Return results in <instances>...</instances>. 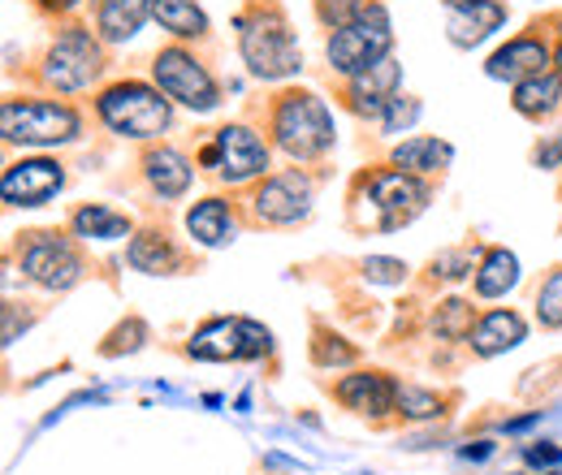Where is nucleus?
Returning a JSON list of instances; mask_svg holds the SVG:
<instances>
[{"instance_id": "f257e3e1", "label": "nucleus", "mask_w": 562, "mask_h": 475, "mask_svg": "<svg viewBox=\"0 0 562 475\" xmlns=\"http://www.w3.org/2000/svg\"><path fill=\"white\" fill-rule=\"evenodd\" d=\"M234 31H238V53L251 69V78L260 82H285L303 69V53H299V39L285 22V13L273 4H256L247 13L234 18Z\"/></svg>"}, {"instance_id": "f03ea898", "label": "nucleus", "mask_w": 562, "mask_h": 475, "mask_svg": "<svg viewBox=\"0 0 562 475\" xmlns=\"http://www.w3.org/2000/svg\"><path fill=\"white\" fill-rule=\"evenodd\" d=\"M269 135L278 143L281 156H290L294 165H312L334 147V113L316 91H281L269 109Z\"/></svg>"}, {"instance_id": "7ed1b4c3", "label": "nucleus", "mask_w": 562, "mask_h": 475, "mask_svg": "<svg viewBox=\"0 0 562 475\" xmlns=\"http://www.w3.org/2000/svg\"><path fill=\"white\" fill-rule=\"evenodd\" d=\"M95 113L100 122L113 131L117 138H135V143H151L173 126V104L160 87H147V82H113L95 95Z\"/></svg>"}, {"instance_id": "20e7f679", "label": "nucleus", "mask_w": 562, "mask_h": 475, "mask_svg": "<svg viewBox=\"0 0 562 475\" xmlns=\"http://www.w3.org/2000/svg\"><path fill=\"white\" fill-rule=\"evenodd\" d=\"M0 131L18 147H66L82 135V117L66 100H4Z\"/></svg>"}, {"instance_id": "39448f33", "label": "nucleus", "mask_w": 562, "mask_h": 475, "mask_svg": "<svg viewBox=\"0 0 562 475\" xmlns=\"http://www.w3.org/2000/svg\"><path fill=\"white\" fill-rule=\"evenodd\" d=\"M432 200V191H428V182L424 178H412V173H403V169H368L363 178H359V204H368L372 212V229H403V225H412L416 216H420L424 207Z\"/></svg>"}, {"instance_id": "423d86ee", "label": "nucleus", "mask_w": 562, "mask_h": 475, "mask_svg": "<svg viewBox=\"0 0 562 475\" xmlns=\"http://www.w3.org/2000/svg\"><path fill=\"white\" fill-rule=\"evenodd\" d=\"M390 48H394L390 13H385L381 0H372L359 22H351V26H342V31L329 35L325 57H329V69H334L338 78H355L359 69L376 66L381 57H390Z\"/></svg>"}, {"instance_id": "0eeeda50", "label": "nucleus", "mask_w": 562, "mask_h": 475, "mask_svg": "<svg viewBox=\"0 0 562 475\" xmlns=\"http://www.w3.org/2000/svg\"><path fill=\"white\" fill-rule=\"evenodd\" d=\"M269 350H273V333L247 316H212L187 341V354L204 363H247V359H265Z\"/></svg>"}, {"instance_id": "6e6552de", "label": "nucleus", "mask_w": 562, "mask_h": 475, "mask_svg": "<svg viewBox=\"0 0 562 475\" xmlns=\"http://www.w3.org/2000/svg\"><path fill=\"white\" fill-rule=\"evenodd\" d=\"M151 82H156L169 100H178L182 109H191V113H216V109H221V87H216V78H212L209 66H204L191 48H182V44H169V48L156 53V61H151Z\"/></svg>"}, {"instance_id": "1a4fd4ad", "label": "nucleus", "mask_w": 562, "mask_h": 475, "mask_svg": "<svg viewBox=\"0 0 562 475\" xmlns=\"http://www.w3.org/2000/svg\"><path fill=\"white\" fill-rule=\"evenodd\" d=\"M18 260H22V276L40 290H53V294H66L82 281V256L66 234L57 229H35V234H22V247H18Z\"/></svg>"}, {"instance_id": "9d476101", "label": "nucleus", "mask_w": 562, "mask_h": 475, "mask_svg": "<svg viewBox=\"0 0 562 475\" xmlns=\"http://www.w3.org/2000/svg\"><path fill=\"white\" fill-rule=\"evenodd\" d=\"M100 73H104V39L91 35L87 26H66L44 57V82L61 95L87 91Z\"/></svg>"}, {"instance_id": "9b49d317", "label": "nucleus", "mask_w": 562, "mask_h": 475, "mask_svg": "<svg viewBox=\"0 0 562 475\" xmlns=\"http://www.w3.org/2000/svg\"><path fill=\"white\" fill-rule=\"evenodd\" d=\"M200 165L212 169L225 186H247V182L269 173V143L251 126L234 122V126H221L212 135V143L200 151Z\"/></svg>"}, {"instance_id": "f8f14e48", "label": "nucleus", "mask_w": 562, "mask_h": 475, "mask_svg": "<svg viewBox=\"0 0 562 475\" xmlns=\"http://www.w3.org/2000/svg\"><path fill=\"white\" fill-rule=\"evenodd\" d=\"M61 186H66V165L53 156H22L0 178L9 207H44L48 200L61 195Z\"/></svg>"}, {"instance_id": "ddd939ff", "label": "nucleus", "mask_w": 562, "mask_h": 475, "mask_svg": "<svg viewBox=\"0 0 562 475\" xmlns=\"http://www.w3.org/2000/svg\"><path fill=\"white\" fill-rule=\"evenodd\" d=\"M251 212L260 225H299L312 212V178L299 169H285L265 178L251 191Z\"/></svg>"}, {"instance_id": "4468645a", "label": "nucleus", "mask_w": 562, "mask_h": 475, "mask_svg": "<svg viewBox=\"0 0 562 475\" xmlns=\"http://www.w3.org/2000/svg\"><path fill=\"white\" fill-rule=\"evenodd\" d=\"M398 82H403V66L394 57H381L376 66L359 69L355 78H347V100L359 117H376L390 109V100H398Z\"/></svg>"}, {"instance_id": "2eb2a0df", "label": "nucleus", "mask_w": 562, "mask_h": 475, "mask_svg": "<svg viewBox=\"0 0 562 475\" xmlns=\"http://www.w3.org/2000/svg\"><path fill=\"white\" fill-rule=\"evenodd\" d=\"M506 22L502 0H446V31L454 48H476Z\"/></svg>"}, {"instance_id": "dca6fc26", "label": "nucleus", "mask_w": 562, "mask_h": 475, "mask_svg": "<svg viewBox=\"0 0 562 475\" xmlns=\"http://www.w3.org/2000/svg\"><path fill=\"white\" fill-rule=\"evenodd\" d=\"M546 69H554V48L541 39V35H515L506 48H497L490 57V66L485 73L497 78V82H524V78H537V73H546Z\"/></svg>"}, {"instance_id": "f3484780", "label": "nucleus", "mask_w": 562, "mask_h": 475, "mask_svg": "<svg viewBox=\"0 0 562 475\" xmlns=\"http://www.w3.org/2000/svg\"><path fill=\"white\" fill-rule=\"evenodd\" d=\"M334 398L351 415H368V419H381L390 410H398V385L385 376V372H351L334 385Z\"/></svg>"}, {"instance_id": "a211bd4d", "label": "nucleus", "mask_w": 562, "mask_h": 475, "mask_svg": "<svg viewBox=\"0 0 562 475\" xmlns=\"http://www.w3.org/2000/svg\"><path fill=\"white\" fill-rule=\"evenodd\" d=\"M143 178H147V186H151L160 200H182V195L191 191L195 169H191V160H187L178 147L160 143V147H147V151H143Z\"/></svg>"}, {"instance_id": "6ab92c4d", "label": "nucleus", "mask_w": 562, "mask_h": 475, "mask_svg": "<svg viewBox=\"0 0 562 475\" xmlns=\"http://www.w3.org/2000/svg\"><path fill=\"white\" fill-rule=\"evenodd\" d=\"M524 338H528V320H524L519 312H510V307H493V312H485V316L476 320L468 346H472L481 359H493V354L515 350Z\"/></svg>"}, {"instance_id": "aec40b11", "label": "nucleus", "mask_w": 562, "mask_h": 475, "mask_svg": "<svg viewBox=\"0 0 562 475\" xmlns=\"http://www.w3.org/2000/svg\"><path fill=\"white\" fill-rule=\"evenodd\" d=\"M450 160H454V147H450L446 138H428V135L403 138V143L390 151V165H394V169H403V173H412V178L446 173V169H450Z\"/></svg>"}, {"instance_id": "412c9836", "label": "nucleus", "mask_w": 562, "mask_h": 475, "mask_svg": "<svg viewBox=\"0 0 562 475\" xmlns=\"http://www.w3.org/2000/svg\"><path fill=\"white\" fill-rule=\"evenodd\" d=\"M147 18H156V0H100L95 31L104 44H126L139 35Z\"/></svg>"}, {"instance_id": "4be33fe9", "label": "nucleus", "mask_w": 562, "mask_h": 475, "mask_svg": "<svg viewBox=\"0 0 562 475\" xmlns=\"http://www.w3.org/2000/svg\"><path fill=\"white\" fill-rule=\"evenodd\" d=\"M187 234H191L200 247H209V251L234 242V207H229V200L209 195V200L191 204V212H187Z\"/></svg>"}, {"instance_id": "5701e85b", "label": "nucleus", "mask_w": 562, "mask_h": 475, "mask_svg": "<svg viewBox=\"0 0 562 475\" xmlns=\"http://www.w3.org/2000/svg\"><path fill=\"white\" fill-rule=\"evenodd\" d=\"M510 104H515V113H519V117H528V122L550 117V113L562 104V73L559 69H546V73H537V78L515 82Z\"/></svg>"}, {"instance_id": "b1692460", "label": "nucleus", "mask_w": 562, "mask_h": 475, "mask_svg": "<svg viewBox=\"0 0 562 475\" xmlns=\"http://www.w3.org/2000/svg\"><path fill=\"white\" fill-rule=\"evenodd\" d=\"M70 229H74V238H87V242H117V238H131L135 225H131V216L117 212V207L87 204L70 216Z\"/></svg>"}, {"instance_id": "393cba45", "label": "nucleus", "mask_w": 562, "mask_h": 475, "mask_svg": "<svg viewBox=\"0 0 562 475\" xmlns=\"http://www.w3.org/2000/svg\"><path fill=\"white\" fill-rule=\"evenodd\" d=\"M476 294L481 298H502V294H510L515 285H519V256L515 251H506V247H490L485 256H481V269H476Z\"/></svg>"}, {"instance_id": "a878e982", "label": "nucleus", "mask_w": 562, "mask_h": 475, "mask_svg": "<svg viewBox=\"0 0 562 475\" xmlns=\"http://www.w3.org/2000/svg\"><path fill=\"white\" fill-rule=\"evenodd\" d=\"M126 260H131V269L147 272V276H165V272H173L182 264V256L173 251V242L165 234H151V229H143V234L131 238Z\"/></svg>"}, {"instance_id": "bb28decb", "label": "nucleus", "mask_w": 562, "mask_h": 475, "mask_svg": "<svg viewBox=\"0 0 562 475\" xmlns=\"http://www.w3.org/2000/svg\"><path fill=\"white\" fill-rule=\"evenodd\" d=\"M156 22L173 39H204L209 35V13L195 0H156Z\"/></svg>"}, {"instance_id": "cd10ccee", "label": "nucleus", "mask_w": 562, "mask_h": 475, "mask_svg": "<svg viewBox=\"0 0 562 475\" xmlns=\"http://www.w3.org/2000/svg\"><path fill=\"white\" fill-rule=\"evenodd\" d=\"M476 307L468 303V298H446V303H437V312H432V333L441 341H472V329H476Z\"/></svg>"}, {"instance_id": "c85d7f7f", "label": "nucleus", "mask_w": 562, "mask_h": 475, "mask_svg": "<svg viewBox=\"0 0 562 475\" xmlns=\"http://www.w3.org/2000/svg\"><path fill=\"white\" fill-rule=\"evenodd\" d=\"M537 320L541 329H562V269H554L537 290Z\"/></svg>"}, {"instance_id": "c756f323", "label": "nucleus", "mask_w": 562, "mask_h": 475, "mask_svg": "<svg viewBox=\"0 0 562 475\" xmlns=\"http://www.w3.org/2000/svg\"><path fill=\"white\" fill-rule=\"evenodd\" d=\"M441 398L432 389H420V385H398V415L403 419H437L441 415Z\"/></svg>"}, {"instance_id": "7c9ffc66", "label": "nucleus", "mask_w": 562, "mask_h": 475, "mask_svg": "<svg viewBox=\"0 0 562 475\" xmlns=\"http://www.w3.org/2000/svg\"><path fill=\"white\" fill-rule=\"evenodd\" d=\"M368 4H372V0H316V18H321V22L329 26V35H334V31L359 22V18L368 13Z\"/></svg>"}, {"instance_id": "2f4dec72", "label": "nucleus", "mask_w": 562, "mask_h": 475, "mask_svg": "<svg viewBox=\"0 0 562 475\" xmlns=\"http://www.w3.org/2000/svg\"><path fill=\"white\" fill-rule=\"evenodd\" d=\"M355 359H359L355 346H347L338 333H316V341H312V363L316 367H351Z\"/></svg>"}, {"instance_id": "473e14b6", "label": "nucleus", "mask_w": 562, "mask_h": 475, "mask_svg": "<svg viewBox=\"0 0 562 475\" xmlns=\"http://www.w3.org/2000/svg\"><path fill=\"white\" fill-rule=\"evenodd\" d=\"M416 122H420V100H412V95L390 100V109L381 113V131H385V135H403V131H412Z\"/></svg>"}, {"instance_id": "72a5a7b5", "label": "nucleus", "mask_w": 562, "mask_h": 475, "mask_svg": "<svg viewBox=\"0 0 562 475\" xmlns=\"http://www.w3.org/2000/svg\"><path fill=\"white\" fill-rule=\"evenodd\" d=\"M363 276L376 281V285H403L407 281V264L403 260H390V256H368L363 260Z\"/></svg>"}, {"instance_id": "f704fd0d", "label": "nucleus", "mask_w": 562, "mask_h": 475, "mask_svg": "<svg viewBox=\"0 0 562 475\" xmlns=\"http://www.w3.org/2000/svg\"><path fill=\"white\" fill-rule=\"evenodd\" d=\"M472 272V251H441L437 260H432V276H441V281H463Z\"/></svg>"}, {"instance_id": "c9c22d12", "label": "nucleus", "mask_w": 562, "mask_h": 475, "mask_svg": "<svg viewBox=\"0 0 562 475\" xmlns=\"http://www.w3.org/2000/svg\"><path fill=\"white\" fill-rule=\"evenodd\" d=\"M524 463H528V467H550V472H559V467H562V450H559V445H550V441H541V445H528V450H524Z\"/></svg>"}, {"instance_id": "e433bc0d", "label": "nucleus", "mask_w": 562, "mask_h": 475, "mask_svg": "<svg viewBox=\"0 0 562 475\" xmlns=\"http://www.w3.org/2000/svg\"><path fill=\"white\" fill-rule=\"evenodd\" d=\"M532 160H537L541 169H559V165H562V131H559V135L546 138V143L532 151Z\"/></svg>"}, {"instance_id": "4c0bfd02", "label": "nucleus", "mask_w": 562, "mask_h": 475, "mask_svg": "<svg viewBox=\"0 0 562 475\" xmlns=\"http://www.w3.org/2000/svg\"><path fill=\"white\" fill-rule=\"evenodd\" d=\"M493 454V441H472V445H463V459L468 463H485Z\"/></svg>"}, {"instance_id": "58836bf2", "label": "nucleus", "mask_w": 562, "mask_h": 475, "mask_svg": "<svg viewBox=\"0 0 562 475\" xmlns=\"http://www.w3.org/2000/svg\"><path fill=\"white\" fill-rule=\"evenodd\" d=\"M537 419H541V410H532V415H524V419H510V423H502V432H528Z\"/></svg>"}, {"instance_id": "ea45409f", "label": "nucleus", "mask_w": 562, "mask_h": 475, "mask_svg": "<svg viewBox=\"0 0 562 475\" xmlns=\"http://www.w3.org/2000/svg\"><path fill=\"white\" fill-rule=\"evenodd\" d=\"M35 4H44V9H74L78 0H35Z\"/></svg>"}, {"instance_id": "a19ab883", "label": "nucleus", "mask_w": 562, "mask_h": 475, "mask_svg": "<svg viewBox=\"0 0 562 475\" xmlns=\"http://www.w3.org/2000/svg\"><path fill=\"white\" fill-rule=\"evenodd\" d=\"M559 26H562V18H559ZM554 69L562 73V31H559V48H554Z\"/></svg>"}]
</instances>
